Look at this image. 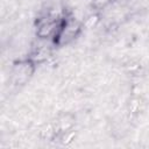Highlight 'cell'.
<instances>
[{
    "label": "cell",
    "instance_id": "52a82bcc",
    "mask_svg": "<svg viewBox=\"0 0 149 149\" xmlns=\"http://www.w3.org/2000/svg\"><path fill=\"white\" fill-rule=\"evenodd\" d=\"M98 21H99V12L93 10L92 14H90L88 16H86L85 20H83L84 28H93Z\"/></svg>",
    "mask_w": 149,
    "mask_h": 149
},
{
    "label": "cell",
    "instance_id": "8992f818",
    "mask_svg": "<svg viewBox=\"0 0 149 149\" xmlns=\"http://www.w3.org/2000/svg\"><path fill=\"white\" fill-rule=\"evenodd\" d=\"M115 0H90V5L94 12H101L109 7Z\"/></svg>",
    "mask_w": 149,
    "mask_h": 149
},
{
    "label": "cell",
    "instance_id": "5b68a950",
    "mask_svg": "<svg viewBox=\"0 0 149 149\" xmlns=\"http://www.w3.org/2000/svg\"><path fill=\"white\" fill-rule=\"evenodd\" d=\"M74 125H76V119H74V115L73 114H71V113L61 114L56 119V121L52 122L55 134H54V137L51 140H55L57 136H59L61 134H63L65 132H69L71 129H74Z\"/></svg>",
    "mask_w": 149,
    "mask_h": 149
},
{
    "label": "cell",
    "instance_id": "277c9868",
    "mask_svg": "<svg viewBox=\"0 0 149 149\" xmlns=\"http://www.w3.org/2000/svg\"><path fill=\"white\" fill-rule=\"evenodd\" d=\"M51 45H54V43L51 41L37 38V42H35L31 45V49H30V52L28 54V56L38 65V64L43 63L44 61H47V58L51 55Z\"/></svg>",
    "mask_w": 149,
    "mask_h": 149
},
{
    "label": "cell",
    "instance_id": "3957f363",
    "mask_svg": "<svg viewBox=\"0 0 149 149\" xmlns=\"http://www.w3.org/2000/svg\"><path fill=\"white\" fill-rule=\"evenodd\" d=\"M36 69H37V64L29 56L16 59L13 62L10 66L9 80L16 87L24 86L33 78Z\"/></svg>",
    "mask_w": 149,
    "mask_h": 149
},
{
    "label": "cell",
    "instance_id": "6da1fadb",
    "mask_svg": "<svg viewBox=\"0 0 149 149\" xmlns=\"http://www.w3.org/2000/svg\"><path fill=\"white\" fill-rule=\"evenodd\" d=\"M84 30L83 21H79L72 13H63L59 29L51 41L55 47H64L72 43Z\"/></svg>",
    "mask_w": 149,
    "mask_h": 149
},
{
    "label": "cell",
    "instance_id": "7a4b0ae2",
    "mask_svg": "<svg viewBox=\"0 0 149 149\" xmlns=\"http://www.w3.org/2000/svg\"><path fill=\"white\" fill-rule=\"evenodd\" d=\"M62 17H63V13L57 14V13H52L51 10L41 13L35 20L36 38L52 41L59 29Z\"/></svg>",
    "mask_w": 149,
    "mask_h": 149
}]
</instances>
